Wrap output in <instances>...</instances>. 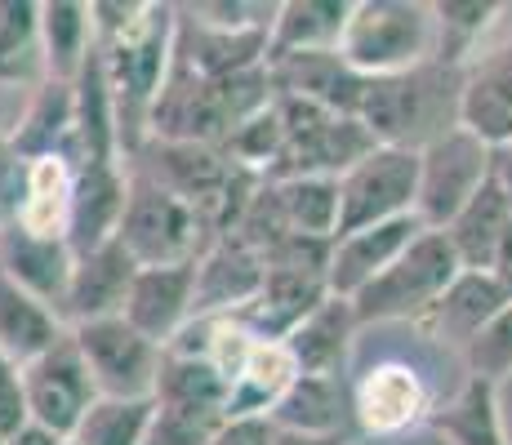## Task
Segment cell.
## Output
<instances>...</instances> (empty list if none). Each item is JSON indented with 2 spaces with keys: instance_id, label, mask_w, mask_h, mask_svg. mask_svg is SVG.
Here are the masks:
<instances>
[{
  "instance_id": "obj_1",
  "label": "cell",
  "mask_w": 512,
  "mask_h": 445,
  "mask_svg": "<svg viewBox=\"0 0 512 445\" xmlns=\"http://www.w3.org/2000/svg\"><path fill=\"white\" fill-rule=\"evenodd\" d=\"M94 49L103 58L116 107L121 161L147 143V116L174 58V5L156 0H90Z\"/></svg>"
},
{
  "instance_id": "obj_2",
  "label": "cell",
  "mask_w": 512,
  "mask_h": 445,
  "mask_svg": "<svg viewBox=\"0 0 512 445\" xmlns=\"http://www.w3.org/2000/svg\"><path fill=\"white\" fill-rule=\"evenodd\" d=\"M459 85H464V72L441 63H419L401 76H379V81H366L357 121L366 125L374 147L419 152L459 125Z\"/></svg>"
},
{
  "instance_id": "obj_3",
  "label": "cell",
  "mask_w": 512,
  "mask_h": 445,
  "mask_svg": "<svg viewBox=\"0 0 512 445\" xmlns=\"http://www.w3.org/2000/svg\"><path fill=\"white\" fill-rule=\"evenodd\" d=\"M339 58L366 81L432 63V9L423 0H352Z\"/></svg>"
},
{
  "instance_id": "obj_4",
  "label": "cell",
  "mask_w": 512,
  "mask_h": 445,
  "mask_svg": "<svg viewBox=\"0 0 512 445\" xmlns=\"http://www.w3.org/2000/svg\"><path fill=\"white\" fill-rule=\"evenodd\" d=\"M459 272H464V267H459V259L450 254L446 236L419 232L397 259L374 276V281H366L348 299L352 316H357V330L361 325H388V321L415 325L419 316L441 299V290H446Z\"/></svg>"
},
{
  "instance_id": "obj_5",
  "label": "cell",
  "mask_w": 512,
  "mask_h": 445,
  "mask_svg": "<svg viewBox=\"0 0 512 445\" xmlns=\"http://www.w3.org/2000/svg\"><path fill=\"white\" fill-rule=\"evenodd\" d=\"M272 107L281 121V156L268 183H277V178H339L374 147V138L357 116L326 112V107L290 94H272Z\"/></svg>"
},
{
  "instance_id": "obj_6",
  "label": "cell",
  "mask_w": 512,
  "mask_h": 445,
  "mask_svg": "<svg viewBox=\"0 0 512 445\" xmlns=\"http://www.w3.org/2000/svg\"><path fill=\"white\" fill-rule=\"evenodd\" d=\"M116 241L125 245V254L139 267H174L201 259V250L210 245V232L196 219L192 205H183L174 192H165L161 183H152L130 165V196H125Z\"/></svg>"
},
{
  "instance_id": "obj_7",
  "label": "cell",
  "mask_w": 512,
  "mask_h": 445,
  "mask_svg": "<svg viewBox=\"0 0 512 445\" xmlns=\"http://www.w3.org/2000/svg\"><path fill=\"white\" fill-rule=\"evenodd\" d=\"M67 334H72L76 352H81L85 370H90L98 397H112V401H147L152 397L165 348H156L152 339H143L125 316L72 325Z\"/></svg>"
},
{
  "instance_id": "obj_8",
  "label": "cell",
  "mask_w": 512,
  "mask_h": 445,
  "mask_svg": "<svg viewBox=\"0 0 512 445\" xmlns=\"http://www.w3.org/2000/svg\"><path fill=\"white\" fill-rule=\"evenodd\" d=\"M490 178V147L468 130H446L419 147V183H415V219L428 232H441L459 210L481 192Z\"/></svg>"
},
{
  "instance_id": "obj_9",
  "label": "cell",
  "mask_w": 512,
  "mask_h": 445,
  "mask_svg": "<svg viewBox=\"0 0 512 445\" xmlns=\"http://www.w3.org/2000/svg\"><path fill=\"white\" fill-rule=\"evenodd\" d=\"M415 183L419 152L370 147L357 165H348L339 174V232L334 236L415 214Z\"/></svg>"
},
{
  "instance_id": "obj_10",
  "label": "cell",
  "mask_w": 512,
  "mask_h": 445,
  "mask_svg": "<svg viewBox=\"0 0 512 445\" xmlns=\"http://www.w3.org/2000/svg\"><path fill=\"white\" fill-rule=\"evenodd\" d=\"M432 392L423 374L410 361H374L357 379H348V410H352V432L374 441L406 437L410 428L428 423L432 414Z\"/></svg>"
},
{
  "instance_id": "obj_11",
  "label": "cell",
  "mask_w": 512,
  "mask_h": 445,
  "mask_svg": "<svg viewBox=\"0 0 512 445\" xmlns=\"http://www.w3.org/2000/svg\"><path fill=\"white\" fill-rule=\"evenodd\" d=\"M18 383H23V401H27V423L54 432V437H72L76 423L85 419V410L98 401L94 379L85 370L81 352H76L72 334H58L54 343L32 356L27 365H18Z\"/></svg>"
},
{
  "instance_id": "obj_12",
  "label": "cell",
  "mask_w": 512,
  "mask_h": 445,
  "mask_svg": "<svg viewBox=\"0 0 512 445\" xmlns=\"http://www.w3.org/2000/svg\"><path fill=\"white\" fill-rule=\"evenodd\" d=\"M139 263L125 254L121 241H107L98 250L76 254L72 276H67V294L58 321L72 330V325H90V321H107V316H121L125 294L134 285Z\"/></svg>"
},
{
  "instance_id": "obj_13",
  "label": "cell",
  "mask_w": 512,
  "mask_h": 445,
  "mask_svg": "<svg viewBox=\"0 0 512 445\" xmlns=\"http://www.w3.org/2000/svg\"><path fill=\"white\" fill-rule=\"evenodd\" d=\"M130 196V165L125 161H85L72 178V210H67V245L72 254L98 250L116 241V227Z\"/></svg>"
},
{
  "instance_id": "obj_14",
  "label": "cell",
  "mask_w": 512,
  "mask_h": 445,
  "mask_svg": "<svg viewBox=\"0 0 512 445\" xmlns=\"http://www.w3.org/2000/svg\"><path fill=\"white\" fill-rule=\"evenodd\" d=\"M263 259L236 236H219L192 263V316H232L259 294Z\"/></svg>"
},
{
  "instance_id": "obj_15",
  "label": "cell",
  "mask_w": 512,
  "mask_h": 445,
  "mask_svg": "<svg viewBox=\"0 0 512 445\" xmlns=\"http://www.w3.org/2000/svg\"><path fill=\"white\" fill-rule=\"evenodd\" d=\"M459 130L486 147L512 143V41L477 54L459 85Z\"/></svg>"
},
{
  "instance_id": "obj_16",
  "label": "cell",
  "mask_w": 512,
  "mask_h": 445,
  "mask_svg": "<svg viewBox=\"0 0 512 445\" xmlns=\"http://www.w3.org/2000/svg\"><path fill=\"white\" fill-rule=\"evenodd\" d=\"M268 81H272V94L303 98V103H317L339 116H357L361 98H366V76L352 72L339 58V49L268 58Z\"/></svg>"
},
{
  "instance_id": "obj_17",
  "label": "cell",
  "mask_w": 512,
  "mask_h": 445,
  "mask_svg": "<svg viewBox=\"0 0 512 445\" xmlns=\"http://www.w3.org/2000/svg\"><path fill=\"white\" fill-rule=\"evenodd\" d=\"M72 263L76 254L63 236H36V232H23L18 223L0 227V272L23 294H32L36 303H45L54 316L63 308Z\"/></svg>"
},
{
  "instance_id": "obj_18",
  "label": "cell",
  "mask_w": 512,
  "mask_h": 445,
  "mask_svg": "<svg viewBox=\"0 0 512 445\" xmlns=\"http://www.w3.org/2000/svg\"><path fill=\"white\" fill-rule=\"evenodd\" d=\"M419 232H428L415 214L406 219H388V223H374V227H361V232H343L330 241V267H326V285L330 294L339 299H352L366 281L383 272Z\"/></svg>"
},
{
  "instance_id": "obj_19",
  "label": "cell",
  "mask_w": 512,
  "mask_h": 445,
  "mask_svg": "<svg viewBox=\"0 0 512 445\" xmlns=\"http://www.w3.org/2000/svg\"><path fill=\"white\" fill-rule=\"evenodd\" d=\"M508 303L512 299L499 290V281L490 272H459L455 281L441 290V299L415 321V330L428 334V339L441 343V348L464 352L468 343L477 339L481 325H486L495 312H504Z\"/></svg>"
},
{
  "instance_id": "obj_20",
  "label": "cell",
  "mask_w": 512,
  "mask_h": 445,
  "mask_svg": "<svg viewBox=\"0 0 512 445\" xmlns=\"http://www.w3.org/2000/svg\"><path fill=\"white\" fill-rule=\"evenodd\" d=\"M352 343H357V316L352 303L330 294L317 312H308L290 334L281 339V348L290 352L294 370L312 374V379H348Z\"/></svg>"
},
{
  "instance_id": "obj_21",
  "label": "cell",
  "mask_w": 512,
  "mask_h": 445,
  "mask_svg": "<svg viewBox=\"0 0 512 445\" xmlns=\"http://www.w3.org/2000/svg\"><path fill=\"white\" fill-rule=\"evenodd\" d=\"M121 316L143 334V339H152L156 348H165V343L192 321V263L139 267L130 294H125Z\"/></svg>"
},
{
  "instance_id": "obj_22",
  "label": "cell",
  "mask_w": 512,
  "mask_h": 445,
  "mask_svg": "<svg viewBox=\"0 0 512 445\" xmlns=\"http://www.w3.org/2000/svg\"><path fill=\"white\" fill-rule=\"evenodd\" d=\"M330 299L326 276L312 272H281V267H263V285L241 312H232L259 343H281L308 312H317Z\"/></svg>"
},
{
  "instance_id": "obj_23",
  "label": "cell",
  "mask_w": 512,
  "mask_h": 445,
  "mask_svg": "<svg viewBox=\"0 0 512 445\" xmlns=\"http://www.w3.org/2000/svg\"><path fill=\"white\" fill-rule=\"evenodd\" d=\"M23 161H45V156H63L76 170V116H72V81H45L32 89L27 112L5 134Z\"/></svg>"
},
{
  "instance_id": "obj_24",
  "label": "cell",
  "mask_w": 512,
  "mask_h": 445,
  "mask_svg": "<svg viewBox=\"0 0 512 445\" xmlns=\"http://www.w3.org/2000/svg\"><path fill=\"white\" fill-rule=\"evenodd\" d=\"M268 423L277 432H303V437L352 432L348 379H312V374H294V383L268 410ZM352 437H357V432H352Z\"/></svg>"
},
{
  "instance_id": "obj_25",
  "label": "cell",
  "mask_w": 512,
  "mask_h": 445,
  "mask_svg": "<svg viewBox=\"0 0 512 445\" xmlns=\"http://www.w3.org/2000/svg\"><path fill=\"white\" fill-rule=\"evenodd\" d=\"M508 227H512V205L504 201V192L486 178L481 192L472 196L446 227H441V236H446L450 254L459 259L464 272H490V263H495Z\"/></svg>"
},
{
  "instance_id": "obj_26",
  "label": "cell",
  "mask_w": 512,
  "mask_h": 445,
  "mask_svg": "<svg viewBox=\"0 0 512 445\" xmlns=\"http://www.w3.org/2000/svg\"><path fill=\"white\" fill-rule=\"evenodd\" d=\"M72 116H76V165H85V161H121L112 85H107V72H103L98 49H90V58L81 63V72L72 76Z\"/></svg>"
},
{
  "instance_id": "obj_27",
  "label": "cell",
  "mask_w": 512,
  "mask_h": 445,
  "mask_svg": "<svg viewBox=\"0 0 512 445\" xmlns=\"http://www.w3.org/2000/svg\"><path fill=\"white\" fill-rule=\"evenodd\" d=\"M428 428L446 445H512L499 410V388L464 379V388L450 401H437L428 414Z\"/></svg>"
},
{
  "instance_id": "obj_28",
  "label": "cell",
  "mask_w": 512,
  "mask_h": 445,
  "mask_svg": "<svg viewBox=\"0 0 512 445\" xmlns=\"http://www.w3.org/2000/svg\"><path fill=\"white\" fill-rule=\"evenodd\" d=\"M352 0H285L268 27V58L281 54H326L339 49Z\"/></svg>"
},
{
  "instance_id": "obj_29",
  "label": "cell",
  "mask_w": 512,
  "mask_h": 445,
  "mask_svg": "<svg viewBox=\"0 0 512 445\" xmlns=\"http://www.w3.org/2000/svg\"><path fill=\"white\" fill-rule=\"evenodd\" d=\"M432 63L464 72L481 54V41L499 27V0H432Z\"/></svg>"
},
{
  "instance_id": "obj_30",
  "label": "cell",
  "mask_w": 512,
  "mask_h": 445,
  "mask_svg": "<svg viewBox=\"0 0 512 445\" xmlns=\"http://www.w3.org/2000/svg\"><path fill=\"white\" fill-rule=\"evenodd\" d=\"M41 58L49 81H72L94 49V14L85 0H41L36 9Z\"/></svg>"
},
{
  "instance_id": "obj_31",
  "label": "cell",
  "mask_w": 512,
  "mask_h": 445,
  "mask_svg": "<svg viewBox=\"0 0 512 445\" xmlns=\"http://www.w3.org/2000/svg\"><path fill=\"white\" fill-rule=\"evenodd\" d=\"M268 196L290 236L334 241V232H339V178H277V183H268Z\"/></svg>"
},
{
  "instance_id": "obj_32",
  "label": "cell",
  "mask_w": 512,
  "mask_h": 445,
  "mask_svg": "<svg viewBox=\"0 0 512 445\" xmlns=\"http://www.w3.org/2000/svg\"><path fill=\"white\" fill-rule=\"evenodd\" d=\"M63 330L67 325L58 321L45 303H36L32 294H23L0 272V361H9L18 370V365H27L32 356H41Z\"/></svg>"
},
{
  "instance_id": "obj_33",
  "label": "cell",
  "mask_w": 512,
  "mask_h": 445,
  "mask_svg": "<svg viewBox=\"0 0 512 445\" xmlns=\"http://www.w3.org/2000/svg\"><path fill=\"white\" fill-rule=\"evenodd\" d=\"M294 361L281 343H254V352L245 356L241 374L228 383V401H223V419H254L268 414L281 401V392L294 383Z\"/></svg>"
},
{
  "instance_id": "obj_34",
  "label": "cell",
  "mask_w": 512,
  "mask_h": 445,
  "mask_svg": "<svg viewBox=\"0 0 512 445\" xmlns=\"http://www.w3.org/2000/svg\"><path fill=\"white\" fill-rule=\"evenodd\" d=\"M72 178L76 170L63 156L27 161V187L18 205V227L36 236H63L67 241V210H72Z\"/></svg>"
},
{
  "instance_id": "obj_35",
  "label": "cell",
  "mask_w": 512,
  "mask_h": 445,
  "mask_svg": "<svg viewBox=\"0 0 512 445\" xmlns=\"http://www.w3.org/2000/svg\"><path fill=\"white\" fill-rule=\"evenodd\" d=\"M41 0H0V85H41L45 58L36 32Z\"/></svg>"
},
{
  "instance_id": "obj_36",
  "label": "cell",
  "mask_w": 512,
  "mask_h": 445,
  "mask_svg": "<svg viewBox=\"0 0 512 445\" xmlns=\"http://www.w3.org/2000/svg\"><path fill=\"white\" fill-rule=\"evenodd\" d=\"M152 401L223 410V401H228V383H223V374L214 370L210 361H201V356L165 352L161 356V374H156V388H152Z\"/></svg>"
},
{
  "instance_id": "obj_37",
  "label": "cell",
  "mask_w": 512,
  "mask_h": 445,
  "mask_svg": "<svg viewBox=\"0 0 512 445\" xmlns=\"http://www.w3.org/2000/svg\"><path fill=\"white\" fill-rule=\"evenodd\" d=\"M152 397L147 401H112L98 397L85 419L76 423V432L67 437V445H143L147 428H152Z\"/></svg>"
},
{
  "instance_id": "obj_38",
  "label": "cell",
  "mask_w": 512,
  "mask_h": 445,
  "mask_svg": "<svg viewBox=\"0 0 512 445\" xmlns=\"http://www.w3.org/2000/svg\"><path fill=\"white\" fill-rule=\"evenodd\" d=\"M219 152L228 156L236 170L254 174V178H268L272 165H277L281 156V121H277V107H263V112H254L250 121H241L236 130L219 143Z\"/></svg>"
},
{
  "instance_id": "obj_39",
  "label": "cell",
  "mask_w": 512,
  "mask_h": 445,
  "mask_svg": "<svg viewBox=\"0 0 512 445\" xmlns=\"http://www.w3.org/2000/svg\"><path fill=\"white\" fill-rule=\"evenodd\" d=\"M459 356H464V365H468V379L490 383V388H504L512 379V303L504 312L490 316V321L477 330V339H472Z\"/></svg>"
},
{
  "instance_id": "obj_40",
  "label": "cell",
  "mask_w": 512,
  "mask_h": 445,
  "mask_svg": "<svg viewBox=\"0 0 512 445\" xmlns=\"http://www.w3.org/2000/svg\"><path fill=\"white\" fill-rule=\"evenodd\" d=\"M152 428L143 445H210L223 428V410H201V405H165L152 401Z\"/></svg>"
},
{
  "instance_id": "obj_41",
  "label": "cell",
  "mask_w": 512,
  "mask_h": 445,
  "mask_svg": "<svg viewBox=\"0 0 512 445\" xmlns=\"http://www.w3.org/2000/svg\"><path fill=\"white\" fill-rule=\"evenodd\" d=\"M23 187H27V161L14 152V147H9V138L0 134V227L18 219Z\"/></svg>"
},
{
  "instance_id": "obj_42",
  "label": "cell",
  "mask_w": 512,
  "mask_h": 445,
  "mask_svg": "<svg viewBox=\"0 0 512 445\" xmlns=\"http://www.w3.org/2000/svg\"><path fill=\"white\" fill-rule=\"evenodd\" d=\"M27 423V401H23V383H18V370L9 361H0V441L14 437Z\"/></svg>"
},
{
  "instance_id": "obj_43",
  "label": "cell",
  "mask_w": 512,
  "mask_h": 445,
  "mask_svg": "<svg viewBox=\"0 0 512 445\" xmlns=\"http://www.w3.org/2000/svg\"><path fill=\"white\" fill-rule=\"evenodd\" d=\"M272 437H277V428L268 423V414H254V419H223L210 445H272Z\"/></svg>"
},
{
  "instance_id": "obj_44",
  "label": "cell",
  "mask_w": 512,
  "mask_h": 445,
  "mask_svg": "<svg viewBox=\"0 0 512 445\" xmlns=\"http://www.w3.org/2000/svg\"><path fill=\"white\" fill-rule=\"evenodd\" d=\"M490 183L504 192V201L512 205V143L490 147Z\"/></svg>"
},
{
  "instance_id": "obj_45",
  "label": "cell",
  "mask_w": 512,
  "mask_h": 445,
  "mask_svg": "<svg viewBox=\"0 0 512 445\" xmlns=\"http://www.w3.org/2000/svg\"><path fill=\"white\" fill-rule=\"evenodd\" d=\"M490 276L499 281V290L512 299V227H508V236H504V245H499V254H495V263H490Z\"/></svg>"
},
{
  "instance_id": "obj_46",
  "label": "cell",
  "mask_w": 512,
  "mask_h": 445,
  "mask_svg": "<svg viewBox=\"0 0 512 445\" xmlns=\"http://www.w3.org/2000/svg\"><path fill=\"white\" fill-rule=\"evenodd\" d=\"M352 432H334V437H303V432H277L272 445H352Z\"/></svg>"
},
{
  "instance_id": "obj_47",
  "label": "cell",
  "mask_w": 512,
  "mask_h": 445,
  "mask_svg": "<svg viewBox=\"0 0 512 445\" xmlns=\"http://www.w3.org/2000/svg\"><path fill=\"white\" fill-rule=\"evenodd\" d=\"M5 445H67V441L54 437V432H45V428H36V423H23L14 437H5Z\"/></svg>"
},
{
  "instance_id": "obj_48",
  "label": "cell",
  "mask_w": 512,
  "mask_h": 445,
  "mask_svg": "<svg viewBox=\"0 0 512 445\" xmlns=\"http://www.w3.org/2000/svg\"><path fill=\"white\" fill-rule=\"evenodd\" d=\"M0 445H5V441H0Z\"/></svg>"
}]
</instances>
